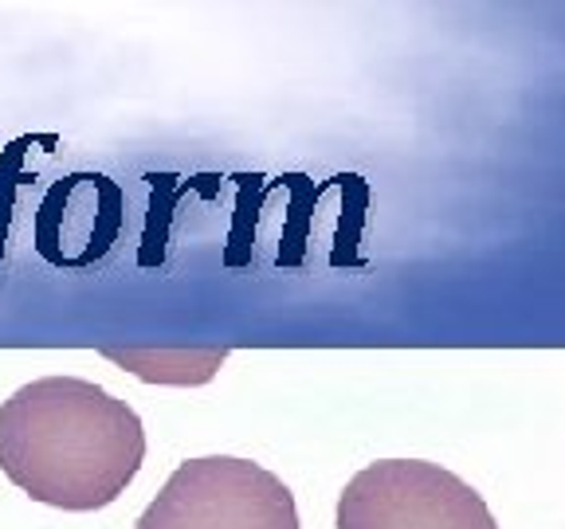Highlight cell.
Masks as SVG:
<instances>
[{"instance_id":"1","label":"cell","mask_w":565,"mask_h":529,"mask_svg":"<svg viewBox=\"0 0 565 529\" xmlns=\"http://www.w3.org/2000/svg\"><path fill=\"white\" fill-rule=\"evenodd\" d=\"M141 458V415L95 380L40 377L0 404V471L32 503L103 510L138 478Z\"/></svg>"},{"instance_id":"2","label":"cell","mask_w":565,"mask_h":529,"mask_svg":"<svg viewBox=\"0 0 565 529\" xmlns=\"http://www.w3.org/2000/svg\"><path fill=\"white\" fill-rule=\"evenodd\" d=\"M134 529H299L291 486L252 458H189L158 490Z\"/></svg>"},{"instance_id":"3","label":"cell","mask_w":565,"mask_h":529,"mask_svg":"<svg viewBox=\"0 0 565 529\" xmlns=\"http://www.w3.org/2000/svg\"><path fill=\"white\" fill-rule=\"evenodd\" d=\"M338 529H499L487 498L428 458H377L345 483Z\"/></svg>"},{"instance_id":"4","label":"cell","mask_w":565,"mask_h":529,"mask_svg":"<svg viewBox=\"0 0 565 529\" xmlns=\"http://www.w3.org/2000/svg\"><path fill=\"white\" fill-rule=\"evenodd\" d=\"M126 196L103 173L55 181L35 212V251L52 267H90L106 259L122 231Z\"/></svg>"},{"instance_id":"5","label":"cell","mask_w":565,"mask_h":529,"mask_svg":"<svg viewBox=\"0 0 565 529\" xmlns=\"http://www.w3.org/2000/svg\"><path fill=\"white\" fill-rule=\"evenodd\" d=\"M106 357V361H115L118 369H130L138 380H146V385H177V388H196V385H209L216 373H221V365L228 361V345H221V349H166V345H158V349H134V345H126V349H118V345H103L98 349Z\"/></svg>"},{"instance_id":"6","label":"cell","mask_w":565,"mask_h":529,"mask_svg":"<svg viewBox=\"0 0 565 529\" xmlns=\"http://www.w3.org/2000/svg\"><path fill=\"white\" fill-rule=\"evenodd\" d=\"M40 138H17L0 158V251H4V236H9V220H12V201H17V188L28 181L24 173V150L35 145Z\"/></svg>"}]
</instances>
